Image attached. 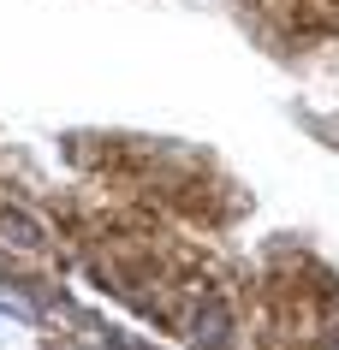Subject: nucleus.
<instances>
[{
	"label": "nucleus",
	"mask_w": 339,
	"mask_h": 350,
	"mask_svg": "<svg viewBox=\"0 0 339 350\" xmlns=\"http://www.w3.org/2000/svg\"><path fill=\"white\" fill-rule=\"evenodd\" d=\"M334 350H339V345H334Z\"/></svg>",
	"instance_id": "3"
},
{
	"label": "nucleus",
	"mask_w": 339,
	"mask_h": 350,
	"mask_svg": "<svg viewBox=\"0 0 339 350\" xmlns=\"http://www.w3.org/2000/svg\"><path fill=\"white\" fill-rule=\"evenodd\" d=\"M0 232H6L12 243H24V250H36V243H42L36 220H30V214H18V208H0Z\"/></svg>",
	"instance_id": "1"
},
{
	"label": "nucleus",
	"mask_w": 339,
	"mask_h": 350,
	"mask_svg": "<svg viewBox=\"0 0 339 350\" xmlns=\"http://www.w3.org/2000/svg\"><path fill=\"white\" fill-rule=\"evenodd\" d=\"M197 345H203V350H226V309H221V303H208V309H203Z\"/></svg>",
	"instance_id": "2"
}]
</instances>
